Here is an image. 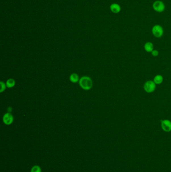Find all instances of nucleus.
I'll return each mask as SVG.
<instances>
[{
    "label": "nucleus",
    "mask_w": 171,
    "mask_h": 172,
    "mask_svg": "<svg viewBox=\"0 0 171 172\" xmlns=\"http://www.w3.org/2000/svg\"><path fill=\"white\" fill-rule=\"evenodd\" d=\"M15 85V80L12 79H10L6 82V86L8 88H11Z\"/></svg>",
    "instance_id": "9b49d317"
},
{
    "label": "nucleus",
    "mask_w": 171,
    "mask_h": 172,
    "mask_svg": "<svg viewBox=\"0 0 171 172\" xmlns=\"http://www.w3.org/2000/svg\"><path fill=\"white\" fill-rule=\"evenodd\" d=\"M161 126L162 129L166 132L171 131V122L168 120L161 121Z\"/></svg>",
    "instance_id": "39448f33"
},
{
    "label": "nucleus",
    "mask_w": 171,
    "mask_h": 172,
    "mask_svg": "<svg viewBox=\"0 0 171 172\" xmlns=\"http://www.w3.org/2000/svg\"><path fill=\"white\" fill-rule=\"evenodd\" d=\"M156 89V85L155 82L152 81H149L146 82L144 85V89L148 93H152Z\"/></svg>",
    "instance_id": "20e7f679"
},
{
    "label": "nucleus",
    "mask_w": 171,
    "mask_h": 172,
    "mask_svg": "<svg viewBox=\"0 0 171 172\" xmlns=\"http://www.w3.org/2000/svg\"><path fill=\"white\" fill-rule=\"evenodd\" d=\"M110 9L112 13L118 14L121 11V7L117 3H113L110 5Z\"/></svg>",
    "instance_id": "0eeeda50"
},
{
    "label": "nucleus",
    "mask_w": 171,
    "mask_h": 172,
    "mask_svg": "<svg viewBox=\"0 0 171 172\" xmlns=\"http://www.w3.org/2000/svg\"><path fill=\"white\" fill-rule=\"evenodd\" d=\"M0 84H1V90H0V92L2 93L3 92H4L5 90L6 85L4 83H3V82H1Z\"/></svg>",
    "instance_id": "ddd939ff"
},
{
    "label": "nucleus",
    "mask_w": 171,
    "mask_h": 172,
    "mask_svg": "<svg viewBox=\"0 0 171 172\" xmlns=\"http://www.w3.org/2000/svg\"><path fill=\"white\" fill-rule=\"evenodd\" d=\"M3 122L5 124L10 125L13 122V116L11 113H7L5 114L3 116Z\"/></svg>",
    "instance_id": "423d86ee"
},
{
    "label": "nucleus",
    "mask_w": 171,
    "mask_h": 172,
    "mask_svg": "<svg viewBox=\"0 0 171 172\" xmlns=\"http://www.w3.org/2000/svg\"><path fill=\"white\" fill-rule=\"evenodd\" d=\"M159 52L156 50H153L152 51V54L153 56H156L158 55Z\"/></svg>",
    "instance_id": "4468645a"
},
{
    "label": "nucleus",
    "mask_w": 171,
    "mask_h": 172,
    "mask_svg": "<svg viewBox=\"0 0 171 172\" xmlns=\"http://www.w3.org/2000/svg\"><path fill=\"white\" fill-rule=\"evenodd\" d=\"M152 7L154 11L158 13H162L165 11L166 9V6L164 3L160 0H157L155 1L153 4Z\"/></svg>",
    "instance_id": "f03ea898"
},
{
    "label": "nucleus",
    "mask_w": 171,
    "mask_h": 172,
    "mask_svg": "<svg viewBox=\"0 0 171 172\" xmlns=\"http://www.w3.org/2000/svg\"><path fill=\"white\" fill-rule=\"evenodd\" d=\"M152 32L154 36L157 38H160L163 35L164 29L160 25L157 24L153 27Z\"/></svg>",
    "instance_id": "7ed1b4c3"
},
{
    "label": "nucleus",
    "mask_w": 171,
    "mask_h": 172,
    "mask_svg": "<svg viewBox=\"0 0 171 172\" xmlns=\"http://www.w3.org/2000/svg\"><path fill=\"white\" fill-rule=\"evenodd\" d=\"M79 83L81 88L85 90H90L92 88V80L88 77H82L79 80Z\"/></svg>",
    "instance_id": "f257e3e1"
},
{
    "label": "nucleus",
    "mask_w": 171,
    "mask_h": 172,
    "mask_svg": "<svg viewBox=\"0 0 171 172\" xmlns=\"http://www.w3.org/2000/svg\"><path fill=\"white\" fill-rule=\"evenodd\" d=\"M70 80L71 82L75 83H77L79 80V77L76 73H73L70 76Z\"/></svg>",
    "instance_id": "1a4fd4ad"
},
{
    "label": "nucleus",
    "mask_w": 171,
    "mask_h": 172,
    "mask_svg": "<svg viewBox=\"0 0 171 172\" xmlns=\"http://www.w3.org/2000/svg\"><path fill=\"white\" fill-rule=\"evenodd\" d=\"M154 82L157 84H160L162 83L163 77L160 75H157L154 78Z\"/></svg>",
    "instance_id": "9d476101"
},
{
    "label": "nucleus",
    "mask_w": 171,
    "mask_h": 172,
    "mask_svg": "<svg viewBox=\"0 0 171 172\" xmlns=\"http://www.w3.org/2000/svg\"><path fill=\"white\" fill-rule=\"evenodd\" d=\"M145 49L147 52H152L154 49V45L153 44V43L150 42H147L145 45Z\"/></svg>",
    "instance_id": "6e6552de"
},
{
    "label": "nucleus",
    "mask_w": 171,
    "mask_h": 172,
    "mask_svg": "<svg viewBox=\"0 0 171 172\" xmlns=\"http://www.w3.org/2000/svg\"><path fill=\"white\" fill-rule=\"evenodd\" d=\"M31 172H42V171L40 167L39 166L36 165L32 167L31 170Z\"/></svg>",
    "instance_id": "f8f14e48"
}]
</instances>
